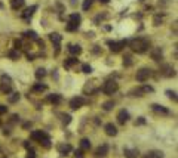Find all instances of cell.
I'll return each instance as SVG.
<instances>
[{"label":"cell","mask_w":178,"mask_h":158,"mask_svg":"<svg viewBox=\"0 0 178 158\" xmlns=\"http://www.w3.org/2000/svg\"><path fill=\"white\" fill-rule=\"evenodd\" d=\"M150 75H151V70L150 68H141L140 71H137V81H140V83H144V81H147L148 78H150Z\"/></svg>","instance_id":"4"},{"label":"cell","mask_w":178,"mask_h":158,"mask_svg":"<svg viewBox=\"0 0 178 158\" xmlns=\"http://www.w3.org/2000/svg\"><path fill=\"white\" fill-rule=\"evenodd\" d=\"M153 22H154V25H160L162 24V17H154V19H153Z\"/></svg>","instance_id":"41"},{"label":"cell","mask_w":178,"mask_h":158,"mask_svg":"<svg viewBox=\"0 0 178 158\" xmlns=\"http://www.w3.org/2000/svg\"><path fill=\"white\" fill-rule=\"evenodd\" d=\"M143 124H145V118H144V117H140V118L135 121V126H143Z\"/></svg>","instance_id":"40"},{"label":"cell","mask_w":178,"mask_h":158,"mask_svg":"<svg viewBox=\"0 0 178 158\" xmlns=\"http://www.w3.org/2000/svg\"><path fill=\"white\" fill-rule=\"evenodd\" d=\"M151 109L156 112V114H162V115H171V111L162 105H157V103H153L151 105Z\"/></svg>","instance_id":"8"},{"label":"cell","mask_w":178,"mask_h":158,"mask_svg":"<svg viewBox=\"0 0 178 158\" xmlns=\"http://www.w3.org/2000/svg\"><path fill=\"white\" fill-rule=\"evenodd\" d=\"M85 99L82 98V96H76V98H73L71 101H70V108L71 109H79V108H82L83 105H85Z\"/></svg>","instance_id":"6"},{"label":"cell","mask_w":178,"mask_h":158,"mask_svg":"<svg viewBox=\"0 0 178 158\" xmlns=\"http://www.w3.org/2000/svg\"><path fill=\"white\" fill-rule=\"evenodd\" d=\"M77 28H79V24H74V22H70V21H68V24L65 25V30H67V31H76Z\"/></svg>","instance_id":"30"},{"label":"cell","mask_w":178,"mask_h":158,"mask_svg":"<svg viewBox=\"0 0 178 158\" xmlns=\"http://www.w3.org/2000/svg\"><path fill=\"white\" fill-rule=\"evenodd\" d=\"M166 95H168V98H169V99L177 101V93H175V92H172V90H166Z\"/></svg>","instance_id":"38"},{"label":"cell","mask_w":178,"mask_h":158,"mask_svg":"<svg viewBox=\"0 0 178 158\" xmlns=\"http://www.w3.org/2000/svg\"><path fill=\"white\" fill-rule=\"evenodd\" d=\"M8 55H9V58H12V59H18V58H20V53H18V50H11Z\"/></svg>","instance_id":"37"},{"label":"cell","mask_w":178,"mask_h":158,"mask_svg":"<svg viewBox=\"0 0 178 158\" xmlns=\"http://www.w3.org/2000/svg\"><path fill=\"white\" fill-rule=\"evenodd\" d=\"M107 45L110 46V50H111V52H120V50L128 45V42H126V40H120V42H111V40H109Z\"/></svg>","instance_id":"5"},{"label":"cell","mask_w":178,"mask_h":158,"mask_svg":"<svg viewBox=\"0 0 178 158\" xmlns=\"http://www.w3.org/2000/svg\"><path fill=\"white\" fill-rule=\"evenodd\" d=\"M48 101H49L51 103H54V105H59V103L62 102V96L58 95V93H54V95H49V96H48Z\"/></svg>","instance_id":"14"},{"label":"cell","mask_w":178,"mask_h":158,"mask_svg":"<svg viewBox=\"0 0 178 158\" xmlns=\"http://www.w3.org/2000/svg\"><path fill=\"white\" fill-rule=\"evenodd\" d=\"M123 65H125V67H131V65H132V56H131V55H125V58H123Z\"/></svg>","instance_id":"33"},{"label":"cell","mask_w":178,"mask_h":158,"mask_svg":"<svg viewBox=\"0 0 178 158\" xmlns=\"http://www.w3.org/2000/svg\"><path fill=\"white\" fill-rule=\"evenodd\" d=\"M129 95H131V96H138V98H140V96H143V95H144V90H143V87L132 89V90L129 92Z\"/></svg>","instance_id":"27"},{"label":"cell","mask_w":178,"mask_h":158,"mask_svg":"<svg viewBox=\"0 0 178 158\" xmlns=\"http://www.w3.org/2000/svg\"><path fill=\"white\" fill-rule=\"evenodd\" d=\"M46 89H48L46 84H40V83H37V84L33 86V90H34V92H45Z\"/></svg>","instance_id":"31"},{"label":"cell","mask_w":178,"mask_h":158,"mask_svg":"<svg viewBox=\"0 0 178 158\" xmlns=\"http://www.w3.org/2000/svg\"><path fill=\"white\" fill-rule=\"evenodd\" d=\"M82 71H83L85 74H91V73H92V67L89 65V64H83V65H82Z\"/></svg>","instance_id":"35"},{"label":"cell","mask_w":178,"mask_h":158,"mask_svg":"<svg viewBox=\"0 0 178 158\" xmlns=\"http://www.w3.org/2000/svg\"><path fill=\"white\" fill-rule=\"evenodd\" d=\"M8 111V106H5V105H0V114H5Z\"/></svg>","instance_id":"45"},{"label":"cell","mask_w":178,"mask_h":158,"mask_svg":"<svg viewBox=\"0 0 178 158\" xmlns=\"http://www.w3.org/2000/svg\"><path fill=\"white\" fill-rule=\"evenodd\" d=\"M49 39H51V42H52L55 46H59V43H61V40H62V37H61L58 33H51V34H49Z\"/></svg>","instance_id":"16"},{"label":"cell","mask_w":178,"mask_h":158,"mask_svg":"<svg viewBox=\"0 0 178 158\" xmlns=\"http://www.w3.org/2000/svg\"><path fill=\"white\" fill-rule=\"evenodd\" d=\"M100 2H101V3H109L110 0H100Z\"/></svg>","instance_id":"48"},{"label":"cell","mask_w":178,"mask_h":158,"mask_svg":"<svg viewBox=\"0 0 178 158\" xmlns=\"http://www.w3.org/2000/svg\"><path fill=\"white\" fill-rule=\"evenodd\" d=\"M143 90H144V93H151V92H153V87H151V86H143Z\"/></svg>","instance_id":"42"},{"label":"cell","mask_w":178,"mask_h":158,"mask_svg":"<svg viewBox=\"0 0 178 158\" xmlns=\"http://www.w3.org/2000/svg\"><path fill=\"white\" fill-rule=\"evenodd\" d=\"M85 93H89V95H91V93H95L97 90H98V87L95 86V81H91V83H86V86H85Z\"/></svg>","instance_id":"15"},{"label":"cell","mask_w":178,"mask_h":158,"mask_svg":"<svg viewBox=\"0 0 178 158\" xmlns=\"http://www.w3.org/2000/svg\"><path fill=\"white\" fill-rule=\"evenodd\" d=\"M92 3H94V0H83V5H82L83 11H88L89 8L92 6Z\"/></svg>","instance_id":"34"},{"label":"cell","mask_w":178,"mask_h":158,"mask_svg":"<svg viewBox=\"0 0 178 158\" xmlns=\"http://www.w3.org/2000/svg\"><path fill=\"white\" fill-rule=\"evenodd\" d=\"M68 21H70V22H74V24H80L82 17H80L79 14H71V15L68 17Z\"/></svg>","instance_id":"25"},{"label":"cell","mask_w":178,"mask_h":158,"mask_svg":"<svg viewBox=\"0 0 178 158\" xmlns=\"http://www.w3.org/2000/svg\"><path fill=\"white\" fill-rule=\"evenodd\" d=\"M20 98H21V95H20L18 92H12V93L9 95L8 101H9L11 103H15V102H18V101H20Z\"/></svg>","instance_id":"22"},{"label":"cell","mask_w":178,"mask_h":158,"mask_svg":"<svg viewBox=\"0 0 178 158\" xmlns=\"http://www.w3.org/2000/svg\"><path fill=\"white\" fill-rule=\"evenodd\" d=\"M113 106H114V102H113V101H109V102H106V103L103 105L104 111H110V109H113Z\"/></svg>","instance_id":"36"},{"label":"cell","mask_w":178,"mask_h":158,"mask_svg":"<svg viewBox=\"0 0 178 158\" xmlns=\"http://www.w3.org/2000/svg\"><path fill=\"white\" fill-rule=\"evenodd\" d=\"M37 11V6L36 5H33V6H30V8H27L22 14H21V17L24 18V19H28V18H31L33 17V14Z\"/></svg>","instance_id":"12"},{"label":"cell","mask_w":178,"mask_h":158,"mask_svg":"<svg viewBox=\"0 0 178 158\" xmlns=\"http://www.w3.org/2000/svg\"><path fill=\"white\" fill-rule=\"evenodd\" d=\"M20 47H21V42H20V40H17V42H15V49L18 50Z\"/></svg>","instance_id":"47"},{"label":"cell","mask_w":178,"mask_h":158,"mask_svg":"<svg viewBox=\"0 0 178 158\" xmlns=\"http://www.w3.org/2000/svg\"><path fill=\"white\" fill-rule=\"evenodd\" d=\"M34 75H36V78H39V80H40V78H43V77L46 75V70H45V68H37Z\"/></svg>","instance_id":"29"},{"label":"cell","mask_w":178,"mask_h":158,"mask_svg":"<svg viewBox=\"0 0 178 158\" xmlns=\"http://www.w3.org/2000/svg\"><path fill=\"white\" fill-rule=\"evenodd\" d=\"M0 124H2V120H0Z\"/></svg>","instance_id":"49"},{"label":"cell","mask_w":178,"mask_h":158,"mask_svg":"<svg viewBox=\"0 0 178 158\" xmlns=\"http://www.w3.org/2000/svg\"><path fill=\"white\" fill-rule=\"evenodd\" d=\"M62 123H64V124H70V123H71V115H68V114L62 115Z\"/></svg>","instance_id":"39"},{"label":"cell","mask_w":178,"mask_h":158,"mask_svg":"<svg viewBox=\"0 0 178 158\" xmlns=\"http://www.w3.org/2000/svg\"><path fill=\"white\" fill-rule=\"evenodd\" d=\"M150 55H151V59H153V61H156V62L162 61V58H163V53H162L160 47H156V49H153Z\"/></svg>","instance_id":"13"},{"label":"cell","mask_w":178,"mask_h":158,"mask_svg":"<svg viewBox=\"0 0 178 158\" xmlns=\"http://www.w3.org/2000/svg\"><path fill=\"white\" fill-rule=\"evenodd\" d=\"M45 134H46L45 131H42V130H36V131H33V133H31V139H34V140H37V142H39V140H40V137H42V136H45Z\"/></svg>","instance_id":"26"},{"label":"cell","mask_w":178,"mask_h":158,"mask_svg":"<svg viewBox=\"0 0 178 158\" xmlns=\"http://www.w3.org/2000/svg\"><path fill=\"white\" fill-rule=\"evenodd\" d=\"M107 152H109V146L104 143V145H101V146H98V148H97V151H95V155H98V157H104Z\"/></svg>","instance_id":"20"},{"label":"cell","mask_w":178,"mask_h":158,"mask_svg":"<svg viewBox=\"0 0 178 158\" xmlns=\"http://www.w3.org/2000/svg\"><path fill=\"white\" fill-rule=\"evenodd\" d=\"M144 158H163V152L162 151H150L145 154Z\"/></svg>","instance_id":"21"},{"label":"cell","mask_w":178,"mask_h":158,"mask_svg":"<svg viewBox=\"0 0 178 158\" xmlns=\"http://www.w3.org/2000/svg\"><path fill=\"white\" fill-rule=\"evenodd\" d=\"M58 151L61 155H67L70 151H71V145L68 143H62V145H58Z\"/></svg>","instance_id":"17"},{"label":"cell","mask_w":178,"mask_h":158,"mask_svg":"<svg viewBox=\"0 0 178 158\" xmlns=\"http://www.w3.org/2000/svg\"><path fill=\"white\" fill-rule=\"evenodd\" d=\"M68 50H70V53L74 55V56H77V55L82 53V47H80L79 45H70V46H68Z\"/></svg>","instance_id":"19"},{"label":"cell","mask_w":178,"mask_h":158,"mask_svg":"<svg viewBox=\"0 0 178 158\" xmlns=\"http://www.w3.org/2000/svg\"><path fill=\"white\" fill-rule=\"evenodd\" d=\"M104 131H106L107 136H116V134H117V127H116L113 123H107V124L104 126Z\"/></svg>","instance_id":"10"},{"label":"cell","mask_w":178,"mask_h":158,"mask_svg":"<svg viewBox=\"0 0 178 158\" xmlns=\"http://www.w3.org/2000/svg\"><path fill=\"white\" fill-rule=\"evenodd\" d=\"M82 152H83L82 149H79V151H74V155H76L77 158H82V157H83V154H82Z\"/></svg>","instance_id":"44"},{"label":"cell","mask_w":178,"mask_h":158,"mask_svg":"<svg viewBox=\"0 0 178 158\" xmlns=\"http://www.w3.org/2000/svg\"><path fill=\"white\" fill-rule=\"evenodd\" d=\"M160 74H162L163 77H174V75H175V70H174L171 65H163V67L160 68Z\"/></svg>","instance_id":"9"},{"label":"cell","mask_w":178,"mask_h":158,"mask_svg":"<svg viewBox=\"0 0 178 158\" xmlns=\"http://www.w3.org/2000/svg\"><path fill=\"white\" fill-rule=\"evenodd\" d=\"M129 112L126 111V109H120L119 111V114H117V123L119 124H125V123H128L129 121Z\"/></svg>","instance_id":"7"},{"label":"cell","mask_w":178,"mask_h":158,"mask_svg":"<svg viewBox=\"0 0 178 158\" xmlns=\"http://www.w3.org/2000/svg\"><path fill=\"white\" fill-rule=\"evenodd\" d=\"M117 90H119V84H117L114 80H109V81L104 83L103 92H104L106 95H113V93H116Z\"/></svg>","instance_id":"3"},{"label":"cell","mask_w":178,"mask_h":158,"mask_svg":"<svg viewBox=\"0 0 178 158\" xmlns=\"http://www.w3.org/2000/svg\"><path fill=\"white\" fill-rule=\"evenodd\" d=\"M77 61H79L77 58H70V59H67V61L64 62V67H65V68H70V67H73L74 64H77Z\"/></svg>","instance_id":"28"},{"label":"cell","mask_w":178,"mask_h":158,"mask_svg":"<svg viewBox=\"0 0 178 158\" xmlns=\"http://www.w3.org/2000/svg\"><path fill=\"white\" fill-rule=\"evenodd\" d=\"M24 36H25L27 39L37 40V33H36V31H25V33H24Z\"/></svg>","instance_id":"32"},{"label":"cell","mask_w":178,"mask_h":158,"mask_svg":"<svg viewBox=\"0 0 178 158\" xmlns=\"http://www.w3.org/2000/svg\"><path fill=\"white\" fill-rule=\"evenodd\" d=\"M39 143H40V145H43L45 148H49V146H51V139H49V136H48V134L42 136V137H40V140H39Z\"/></svg>","instance_id":"23"},{"label":"cell","mask_w":178,"mask_h":158,"mask_svg":"<svg viewBox=\"0 0 178 158\" xmlns=\"http://www.w3.org/2000/svg\"><path fill=\"white\" fill-rule=\"evenodd\" d=\"M89 148H91V142H89V139H82L80 140V149L82 151H89Z\"/></svg>","instance_id":"24"},{"label":"cell","mask_w":178,"mask_h":158,"mask_svg":"<svg viewBox=\"0 0 178 158\" xmlns=\"http://www.w3.org/2000/svg\"><path fill=\"white\" fill-rule=\"evenodd\" d=\"M129 46L134 52L137 53H144L147 49H148V40L147 39H143V37H138V39H132L129 42Z\"/></svg>","instance_id":"1"},{"label":"cell","mask_w":178,"mask_h":158,"mask_svg":"<svg viewBox=\"0 0 178 158\" xmlns=\"http://www.w3.org/2000/svg\"><path fill=\"white\" fill-rule=\"evenodd\" d=\"M0 90H2L3 93H6V95L12 92V80L6 74H3L2 77H0Z\"/></svg>","instance_id":"2"},{"label":"cell","mask_w":178,"mask_h":158,"mask_svg":"<svg viewBox=\"0 0 178 158\" xmlns=\"http://www.w3.org/2000/svg\"><path fill=\"white\" fill-rule=\"evenodd\" d=\"M24 3H25V0H11V8L14 11H18L24 6Z\"/></svg>","instance_id":"18"},{"label":"cell","mask_w":178,"mask_h":158,"mask_svg":"<svg viewBox=\"0 0 178 158\" xmlns=\"http://www.w3.org/2000/svg\"><path fill=\"white\" fill-rule=\"evenodd\" d=\"M11 121H12V123H17V121H20V117L15 114V115H12V120H11Z\"/></svg>","instance_id":"46"},{"label":"cell","mask_w":178,"mask_h":158,"mask_svg":"<svg viewBox=\"0 0 178 158\" xmlns=\"http://www.w3.org/2000/svg\"><path fill=\"white\" fill-rule=\"evenodd\" d=\"M25 158H36V152L33 151V149H30L28 152H27V157Z\"/></svg>","instance_id":"43"},{"label":"cell","mask_w":178,"mask_h":158,"mask_svg":"<svg viewBox=\"0 0 178 158\" xmlns=\"http://www.w3.org/2000/svg\"><path fill=\"white\" fill-rule=\"evenodd\" d=\"M123 154H125V157L126 158H137L138 155H140V152H138V149L137 148H123Z\"/></svg>","instance_id":"11"}]
</instances>
